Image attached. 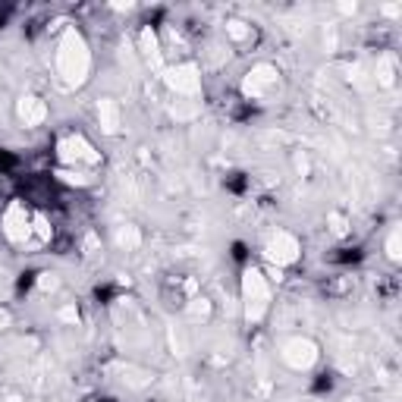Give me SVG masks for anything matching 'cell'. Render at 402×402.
Here are the masks:
<instances>
[{
	"mask_svg": "<svg viewBox=\"0 0 402 402\" xmlns=\"http://www.w3.org/2000/svg\"><path fill=\"white\" fill-rule=\"evenodd\" d=\"M186 402H198V399H195V396H188V399H186Z\"/></svg>",
	"mask_w": 402,
	"mask_h": 402,
	"instance_id": "obj_30",
	"label": "cell"
},
{
	"mask_svg": "<svg viewBox=\"0 0 402 402\" xmlns=\"http://www.w3.org/2000/svg\"><path fill=\"white\" fill-rule=\"evenodd\" d=\"M113 242H117L119 251H138L144 239H142V230H138V226L123 223V226H117V232H113Z\"/></svg>",
	"mask_w": 402,
	"mask_h": 402,
	"instance_id": "obj_12",
	"label": "cell"
},
{
	"mask_svg": "<svg viewBox=\"0 0 402 402\" xmlns=\"http://www.w3.org/2000/svg\"><path fill=\"white\" fill-rule=\"evenodd\" d=\"M374 82L380 88H393L396 85V60L389 54H383L377 60V69H374Z\"/></svg>",
	"mask_w": 402,
	"mask_h": 402,
	"instance_id": "obj_14",
	"label": "cell"
},
{
	"mask_svg": "<svg viewBox=\"0 0 402 402\" xmlns=\"http://www.w3.org/2000/svg\"><path fill=\"white\" fill-rule=\"evenodd\" d=\"M214 314V305H211V299H204V295H192V299L186 302V318L188 320H207Z\"/></svg>",
	"mask_w": 402,
	"mask_h": 402,
	"instance_id": "obj_15",
	"label": "cell"
},
{
	"mask_svg": "<svg viewBox=\"0 0 402 402\" xmlns=\"http://www.w3.org/2000/svg\"><path fill=\"white\" fill-rule=\"evenodd\" d=\"M280 88V69L274 63H255L242 79V94L251 100H264Z\"/></svg>",
	"mask_w": 402,
	"mask_h": 402,
	"instance_id": "obj_4",
	"label": "cell"
},
{
	"mask_svg": "<svg viewBox=\"0 0 402 402\" xmlns=\"http://www.w3.org/2000/svg\"><path fill=\"white\" fill-rule=\"evenodd\" d=\"M91 73V50L79 29H66L57 44V75L66 88H82Z\"/></svg>",
	"mask_w": 402,
	"mask_h": 402,
	"instance_id": "obj_1",
	"label": "cell"
},
{
	"mask_svg": "<svg viewBox=\"0 0 402 402\" xmlns=\"http://www.w3.org/2000/svg\"><path fill=\"white\" fill-rule=\"evenodd\" d=\"M3 236L10 239V242H25V239L31 236V214L29 207L22 204V201H10L3 211Z\"/></svg>",
	"mask_w": 402,
	"mask_h": 402,
	"instance_id": "obj_7",
	"label": "cell"
},
{
	"mask_svg": "<svg viewBox=\"0 0 402 402\" xmlns=\"http://www.w3.org/2000/svg\"><path fill=\"white\" fill-rule=\"evenodd\" d=\"M327 226H330V232L336 239H343L345 232H349V220H345L343 211H330V214H327Z\"/></svg>",
	"mask_w": 402,
	"mask_h": 402,
	"instance_id": "obj_17",
	"label": "cell"
},
{
	"mask_svg": "<svg viewBox=\"0 0 402 402\" xmlns=\"http://www.w3.org/2000/svg\"><path fill=\"white\" fill-rule=\"evenodd\" d=\"M380 13H383V16H393L396 19V16H402V6L399 3H383Z\"/></svg>",
	"mask_w": 402,
	"mask_h": 402,
	"instance_id": "obj_23",
	"label": "cell"
},
{
	"mask_svg": "<svg viewBox=\"0 0 402 402\" xmlns=\"http://www.w3.org/2000/svg\"><path fill=\"white\" fill-rule=\"evenodd\" d=\"M54 176H57L60 182H66V186H85V182H88L85 173H79V170H69V167H60Z\"/></svg>",
	"mask_w": 402,
	"mask_h": 402,
	"instance_id": "obj_18",
	"label": "cell"
},
{
	"mask_svg": "<svg viewBox=\"0 0 402 402\" xmlns=\"http://www.w3.org/2000/svg\"><path fill=\"white\" fill-rule=\"evenodd\" d=\"M98 123H100V132H107V135H117V132L123 129L119 100H113V98H100L98 100Z\"/></svg>",
	"mask_w": 402,
	"mask_h": 402,
	"instance_id": "obj_10",
	"label": "cell"
},
{
	"mask_svg": "<svg viewBox=\"0 0 402 402\" xmlns=\"http://www.w3.org/2000/svg\"><path fill=\"white\" fill-rule=\"evenodd\" d=\"M16 117L22 126H41L47 119V104L38 94H22L16 100Z\"/></svg>",
	"mask_w": 402,
	"mask_h": 402,
	"instance_id": "obj_9",
	"label": "cell"
},
{
	"mask_svg": "<svg viewBox=\"0 0 402 402\" xmlns=\"http://www.w3.org/2000/svg\"><path fill=\"white\" fill-rule=\"evenodd\" d=\"M138 47H142V57L151 63L154 69H161V41H157V31L151 29V25H144L142 31H138Z\"/></svg>",
	"mask_w": 402,
	"mask_h": 402,
	"instance_id": "obj_11",
	"label": "cell"
},
{
	"mask_svg": "<svg viewBox=\"0 0 402 402\" xmlns=\"http://www.w3.org/2000/svg\"><path fill=\"white\" fill-rule=\"evenodd\" d=\"M170 343H173V355H186V349H188V345H186V336H182V330H176V327H173V330H170Z\"/></svg>",
	"mask_w": 402,
	"mask_h": 402,
	"instance_id": "obj_21",
	"label": "cell"
},
{
	"mask_svg": "<svg viewBox=\"0 0 402 402\" xmlns=\"http://www.w3.org/2000/svg\"><path fill=\"white\" fill-rule=\"evenodd\" d=\"M85 248H88V255H94V248H98V239L88 236V239H85Z\"/></svg>",
	"mask_w": 402,
	"mask_h": 402,
	"instance_id": "obj_29",
	"label": "cell"
},
{
	"mask_svg": "<svg viewBox=\"0 0 402 402\" xmlns=\"http://www.w3.org/2000/svg\"><path fill=\"white\" fill-rule=\"evenodd\" d=\"M349 280H343V283H336V286H327V292H330V295H345V292H349Z\"/></svg>",
	"mask_w": 402,
	"mask_h": 402,
	"instance_id": "obj_24",
	"label": "cell"
},
{
	"mask_svg": "<svg viewBox=\"0 0 402 402\" xmlns=\"http://www.w3.org/2000/svg\"><path fill=\"white\" fill-rule=\"evenodd\" d=\"M336 10L343 13V16H355V13H358V3H336Z\"/></svg>",
	"mask_w": 402,
	"mask_h": 402,
	"instance_id": "obj_27",
	"label": "cell"
},
{
	"mask_svg": "<svg viewBox=\"0 0 402 402\" xmlns=\"http://www.w3.org/2000/svg\"><path fill=\"white\" fill-rule=\"evenodd\" d=\"M226 38H230L232 44H245V41H251L255 38V29H251V22H245V19H226Z\"/></svg>",
	"mask_w": 402,
	"mask_h": 402,
	"instance_id": "obj_13",
	"label": "cell"
},
{
	"mask_svg": "<svg viewBox=\"0 0 402 402\" xmlns=\"http://www.w3.org/2000/svg\"><path fill=\"white\" fill-rule=\"evenodd\" d=\"M242 305L248 324H261L270 308V283L258 267H248L242 274Z\"/></svg>",
	"mask_w": 402,
	"mask_h": 402,
	"instance_id": "obj_2",
	"label": "cell"
},
{
	"mask_svg": "<svg viewBox=\"0 0 402 402\" xmlns=\"http://www.w3.org/2000/svg\"><path fill=\"white\" fill-rule=\"evenodd\" d=\"M163 82L179 98H195L201 91V69L195 63H176V66L163 69Z\"/></svg>",
	"mask_w": 402,
	"mask_h": 402,
	"instance_id": "obj_5",
	"label": "cell"
},
{
	"mask_svg": "<svg viewBox=\"0 0 402 402\" xmlns=\"http://www.w3.org/2000/svg\"><path fill=\"white\" fill-rule=\"evenodd\" d=\"M383 248H387V258L389 261H402V230L399 226H393V230L387 232V242H383Z\"/></svg>",
	"mask_w": 402,
	"mask_h": 402,
	"instance_id": "obj_16",
	"label": "cell"
},
{
	"mask_svg": "<svg viewBox=\"0 0 402 402\" xmlns=\"http://www.w3.org/2000/svg\"><path fill=\"white\" fill-rule=\"evenodd\" d=\"M38 289H41V292H57V289H60V276H57L54 270L38 274Z\"/></svg>",
	"mask_w": 402,
	"mask_h": 402,
	"instance_id": "obj_20",
	"label": "cell"
},
{
	"mask_svg": "<svg viewBox=\"0 0 402 402\" xmlns=\"http://www.w3.org/2000/svg\"><path fill=\"white\" fill-rule=\"evenodd\" d=\"M324 47L330 50V54H333V50H336V29H330V31H327V35H324Z\"/></svg>",
	"mask_w": 402,
	"mask_h": 402,
	"instance_id": "obj_25",
	"label": "cell"
},
{
	"mask_svg": "<svg viewBox=\"0 0 402 402\" xmlns=\"http://www.w3.org/2000/svg\"><path fill=\"white\" fill-rule=\"evenodd\" d=\"M31 232H35L41 242H47V239L54 236V230H50V223H47V217H44V214H35V217H31Z\"/></svg>",
	"mask_w": 402,
	"mask_h": 402,
	"instance_id": "obj_19",
	"label": "cell"
},
{
	"mask_svg": "<svg viewBox=\"0 0 402 402\" xmlns=\"http://www.w3.org/2000/svg\"><path fill=\"white\" fill-rule=\"evenodd\" d=\"M280 362L292 371H311L320 362V345L311 336H302V333L299 336H289L280 345Z\"/></svg>",
	"mask_w": 402,
	"mask_h": 402,
	"instance_id": "obj_3",
	"label": "cell"
},
{
	"mask_svg": "<svg viewBox=\"0 0 402 402\" xmlns=\"http://www.w3.org/2000/svg\"><path fill=\"white\" fill-rule=\"evenodd\" d=\"M295 170H299L302 176H308V157H305V154H299V157H295Z\"/></svg>",
	"mask_w": 402,
	"mask_h": 402,
	"instance_id": "obj_28",
	"label": "cell"
},
{
	"mask_svg": "<svg viewBox=\"0 0 402 402\" xmlns=\"http://www.w3.org/2000/svg\"><path fill=\"white\" fill-rule=\"evenodd\" d=\"M57 318H60L63 324H79V308H75V305H63L60 311H57Z\"/></svg>",
	"mask_w": 402,
	"mask_h": 402,
	"instance_id": "obj_22",
	"label": "cell"
},
{
	"mask_svg": "<svg viewBox=\"0 0 402 402\" xmlns=\"http://www.w3.org/2000/svg\"><path fill=\"white\" fill-rule=\"evenodd\" d=\"M57 157H60L63 163H79V161H85V163H98L100 161V154L88 144V138L85 135H66V138H60L57 142Z\"/></svg>",
	"mask_w": 402,
	"mask_h": 402,
	"instance_id": "obj_8",
	"label": "cell"
},
{
	"mask_svg": "<svg viewBox=\"0 0 402 402\" xmlns=\"http://www.w3.org/2000/svg\"><path fill=\"white\" fill-rule=\"evenodd\" d=\"M264 255H267V261L274 264V267H289V264L299 261L302 242L289 230H276L274 236L267 239V245H264Z\"/></svg>",
	"mask_w": 402,
	"mask_h": 402,
	"instance_id": "obj_6",
	"label": "cell"
},
{
	"mask_svg": "<svg viewBox=\"0 0 402 402\" xmlns=\"http://www.w3.org/2000/svg\"><path fill=\"white\" fill-rule=\"evenodd\" d=\"M6 327H13V314L0 305V330H6Z\"/></svg>",
	"mask_w": 402,
	"mask_h": 402,
	"instance_id": "obj_26",
	"label": "cell"
}]
</instances>
